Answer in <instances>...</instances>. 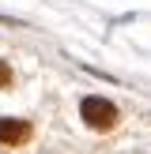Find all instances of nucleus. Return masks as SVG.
<instances>
[{
	"instance_id": "f257e3e1",
	"label": "nucleus",
	"mask_w": 151,
	"mask_h": 154,
	"mask_svg": "<svg viewBox=\"0 0 151 154\" xmlns=\"http://www.w3.org/2000/svg\"><path fill=\"white\" fill-rule=\"evenodd\" d=\"M79 117H83V124H87V128L106 132V128L117 124L121 113H117V105H113V102H106V98H95V94H91V98H83V102H79Z\"/></svg>"
},
{
	"instance_id": "f03ea898",
	"label": "nucleus",
	"mask_w": 151,
	"mask_h": 154,
	"mask_svg": "<svg viewBox=\"0 0 151 154\" xmlns=\"http://www.w3.org/2000/svg\"><path fill=\"white\" fill-rule=\"evenodd\" d=\"M30 139V124L27 120H4L0 117V143L15 147V143H27Z\"/></svg>"
},
{
	"instance_id": "7ed1b4c3",
	"label": "nucleus",
	"mask_w": 151,
	"mask_h": 154,
	"mask_svg": "<svg viewBox=\"0 0 151 154\" xmlns=\"http://www.w3.org/2000/svg\"><path fill=\"white\" fill-rule=\"evenodd\" d=\"M0 87H11V68L0 60Z\"/></svg>"
}]
</instances>
